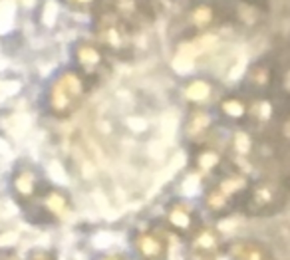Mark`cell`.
I'll return each instance as SVG.
<instances>
[{
    "label": "cell",
    "instance_id": "1",
    "mask_svg": "<svg viewBox=\"0 0 290 260\" xmlns=\"http://www.w3.org/2000/svg\"><path fill=\"white\" fill-rule=\"evenodd\" d=\"M92 92L94 86L74 66H64L46 82L42 92V109L48 117L66 121L82 109Z\"/></svg>",
    "mask_w": 290,
    "mask_h": 260
},
{
    "label": "cell",
    "instance_id": "2",
    "mask_svg": "<svg viewBox=\"0 0 290 260\" xmlns=\"http://www.w3.org/2000/svg\"><path fill=\"white\" fill-rule=\"evenodd\" d=\"M253 183V175L226 163L223 171L209 179L201 195V209L211 219H228L241 213L243 201Z\"/></svg>",
    "mask_w": 290,
    "mask_h": 260
},
{
    "label": "cell",
    "instance_id": "3",
    "mask_svg": "<svg viewBox=\"0 0 290 260\" xmlns=\"http://www.w3.org/2000/svg\"><path fill=\"white\" fill-rule=\"evenodd\" d=\"M290 203V181L280 175L253 177L249 193L243 201L241 213L249 219H270L280 215Z\"/></svg>",
    "mask_w": 290,
    "mask_h": 260
},
{
    "label": "cell",
    "instance_id": "4",
    "mask_svg": "<svg viewBox=\"0 0 290 260\" xmlns=\"http://www.w3.org/2000/svg\"><path fill=\"white\" fill-rule=\"evenodd\" d=\"M94 36L111 60L128 62L135 56V38L131 32V26L118 12L97 16V20L94 22Z\"/></svg>",
    "mask_w": 290,
    "mask_h": 260
},
{
    "label": "cell",
    "instance_id": "5",
    "mask_svg": "<svg viewBox=\"0 0 290 260\" xmlns=\"http://www.w3.org/2000/svg\"><path fill=\"white\" fill-rule=\"evenodd\" d=\"M74 213V201L72 195L58 187V185H48L40 197L34 201L28 209H24V215L34 225H44V227H54L70 219Z\"/></svg>",
    "mask_w": 290,
    "mask_h": 260
},
{
    "label": "cell",
    "instance_id": "6",
    "mask_svg": "<svg viewBox=\"0 0 290 260\" xmlns=\"http://www.w3.org/2000/svg\"><path fill=\"white\" fill-rule=\"evenodd\" d=\"M70 64L96 90L111 74V58L96 40H76L70 48Z\"/></svg>",
    "mask_w": 290,
    "mask_h": 260
},
{
    "label": "cell",
    "instance_id": "7",
    "mask_svg": "<svg viewBox=\"0 0 290 260\" xmlns=\"http://www.w3.org/2000/svg\"><path fill=\"white\" fill-rule=\"evenodd\" d=\"M201 205L193 203L185 197H173L163 207L161 225L169 234H175L181 240H189L199 228L203 227V213Z\"/></svg>",
    "mask_w": 290,
    "mask_h": 260
},
{
    "label": "cell",
    "instance_id": "8",
    "mask_svg": "<svg viewBox=\"0 0 290 260\" xmlns=\"http://www.w3.org/2000/svg\"><path fill=\"white\" fill-rule=\"evenodd\" d=\"M48 185H50V181L46 179L44 171L38 165L28 161L16 163L8 177L10 197L22 211L28 209Z\"/></svg>",
    "mask_w": 290,
    "mask_h": 260
},
{
    "label": "cell",
    "instance_id": "9",
    "mask_svg": "<svg viewBox=\"0 0 290 260\" xmlns=\"http://www.w3.org/2000/svg\"><path fill=\"white\" fill-rule=\"evenodd\" d=\"M129 242L137 260H169V232L157 225H139L129 232Z\"/></svg>",
    "mask_w": 290,
    "mask_h": 260
},
{
    "label": "cell",
    "instance_id": "10",
    "mask_svg": "<svg viewBox=\"0 0 290 260\" xmlns=\"http://www.w3.org/2000/svg\"><path fill=\"white\" fill-rule=\"evenodd\" d=\"M278 66L274 56H262L251 62L241 80V90L249 96H272L278 84Z\"/></svg>",
    "mask_w": 290,
    "mask_h": 260
},
{
    "label": "cell",
    "instance_id": "11",
    "mask_svg": "<svg viewBox=\"0 0 290 260\" xmlns=\"http://www.w3.org/2000/svg\"><path fill=\"white\" fill-rule=\"evenodd\" d=\"M219 119L215 115V109L211 107H189L183 125H181V137L187 149L199 147L203 143H209L215 139Z\"/></svg>",
    "mask_w": 290,
    "mask_h": 260
},
{
    "label": "cell",
    "instance_id": "12",
    "mask_svg": "<svg viewBox=\"0 0 290 260\" xmlns=\"http://www.w3.org/2000/svg\"><path fill=\"white\" fill-rule=\"evenodd\" d=\"M213 109L221 123H225L228 127H245L249 119V111H251V96L243 92L241 88L226 92L217 98Z\"/></svg>",
    "mask_w": 290,
    "mask_h": 260
},
{
    "label": "cell",
    "instance_id": "13",
    "mask_svg": "<svg viewBox=\"0 0 290 260\" xmlns=\"http://www.w3.org/2000/svg\"><path fill=\"white\" fill-rule=\"evenodd\" d=\"M189 163H191V169L199 177H205V179L215 177L219 171H223V167L226 165L225 143L219 145L213 139L209 143H203L199 147L189 149Z\"/></svg>",
    "mask_w": 290,
    "mask_h": 260
},
{
    "label": "cell",
    "instance_id": "14",
    "mask_svg": "<svg viewBox=\"0 0 290 260\" xmlns=\"http://www.w3.org/2000/svg\"><path fill=\"white\" fill-rule=\"evenodd\" d=\"M225 242L219 228L203 223V227L187 240V246L193 260H217L225 254Z\"/></svg>",
    "mask_w": 290,
    "mask_h": 260
},
{
    "label": "cell",
    "instance_id": "15",
    "mask_svg": "<svg viewBox=\"0 0 290 260\" xmlns=\"http://www.w3.org/2000/svg\"><path fill=\"white\" fill-rule=\"evenodd\" d=\"M181 98L187 107H211V103L217 101V84L211 78L193 76L183 82Z\"/></svg>",
    "mask_w": 290,
    "mask_h": 260
},
{
    "label": "cell",
    "instance_id": "16",
    "mask_svg": "<svg viewBox=\"0 0 290 260\" xmlns=\"http://www.w3.org/2000/svg\"><path fill=\"white\" fill-rule=\"evenodd\" d=\"M225 256L228 260H274L272 250L258 238L239 236L225 242Z\"/></svg>",
    "mask_w": 290,
    "mask_h": 260
},
{
    "label": "cell",
    "instance_id": "17",
    "mask_svg": "<svg viewBox=\"0 0 290 260\" xmlns=\"http://www.w3.org/2000/svg\"><path fill=\"white\" fill-rule=\"evenodd\" d=\"M189 26L199 34L209 32L215 26V10L209 4H199L195 6L189 14Z\"/></svg>",
    "mask_w": 290,
    "mask_h": 260
},
{
    "label": "cell",
    "instance_id": "18",
    "mask_svg": "<svg viewBox=\"0 0 290 260\" xmlns=\"http://www.w3.org/2000/svg\"><path fill=\"white\" fill-rule=\"evenodd\" d=\"M276 94L282 99L290 101V66H278V84Z\"/></svg>",
    "mask_w": 290,
    "mask_h": 260
},
{
    "label": "cell",
    "instance_id": "19",
    "mask_svg": "<svg viewBox=\"0 0 290 260\" xmlns=\"http://www.w3.org/2000/svg\"><path fill=\"white\" fill-rule=\"evenodd\" d=\"M24 260H60L56 250H50V248H32Z\"/></svg>",
    "mask_w": 290,
    "mask_h": 260
},
{
    "label": "cell",
    "instance_id": "20",
    "mask_svg": "<svg viewBox=\"0 0 290 260\" xmlns=\"http://www.w3.org/2000/svg\"><path fill=\"white\" fill-rule=\"evenodd\" d=\"M94 260H129L126 254L122 252H103V254H97Z\"/></svg>",
    "mask_w": 290,
    "mask_h": 260
},
{
    "label": "cell",
    "instance_id": "21",
    "mask_svg": "<svg viewBox=\"0 0 290 260\" xmlns=\"http://www.w3.org/2000/svg\"><path fill=\"white\" fill-rule=\"evenodd\" d=\"M96 0H66V4H72V6H76L78 10H86L88 6H92Z\"/></svg>",
    "mask_w": 290,
    "mask_h": 260
},
{
    "label": "cell",
    "instance_id": "22",
    "mask_svg": "<svg viewBox=\"0 0 290 260\" xmlns=\"http://www.w3.org/2000/svg\"><path fill=\"white\" fill-rule=\"evenodd\" d=\"M0 260H22V258L18 256V252H16V250L8 248V250H2V252H0Z\"/></svg>",
    "mask_w": 290,
    "mask_h": 260
}]
</instances>
